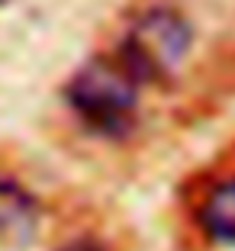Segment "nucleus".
I'll return each instance as SVG.
<instances>
[{
	"instance_id": "nucleus-1",
	"label": "nucleus",
	"mask_w": 235,
	"mask_h": 251,
	"mask_svg": "<svg viewBox=\"0 0 235 251\" xmlns=\"http://www.w3.org/2000/svg\"><path fill=\"white\" fill-rule=\"evenodd\" d=\"M139 84L142 81L123 58H94L68 81L65 100L90 129L103 135H126L139 106Z\"/></svg>"
},
{
	"instance_id": "nucleus-2",
	"label": "nucleus",
	"mask_w": 235,
	"mask_h": 251,
	"mask_svg": "<svg viewBox=\"0 0 235 251\" xmlns=\"http://www.w3.org/2000/svg\"><path fill=\"white\" fill-rule=\"evenodd\" d=\"M193 42L190 23L168 7H155L132 23L123 42V61L135 71L139 81L168 77L187 58Z\"/></svg>"
},
{
	"instance_id": "nucleus-3",
	"label": "nucleus",
	"mask_w": 235,
	"mask_h": 251,
	"mask_svg": "<svg viewBox=\"0 0 235 251\" xmlns=\"http://www.w3.org/2000/svg\"><path fill=\"white\" fill-rule=\"evenodd\" d=\"M39 229V203L16 180L0 177V242L29 245Z\"/></svg>"
},
{
	"instance_id": "nucleus-4",
	"label": "nucleus",
	"mask_w": 235,
	"mask_h": 251,
	"mask_svg": "<svg viewBox=\"0 0 235 251\" xmlns=\"http://www.w3.org/2000/svg\"><path fill=\"white\" fill-rule=\"evenodd\" d=\"M200 222L216 242L235 245V177L222 180L209 190L203 209H200Z\"/></svg>"
},
{
	"instance_id": "nucleus-5",
	"label": "nucleus",
	"mask_w": 235,
	"mask_h": 251,
	"mask_svg": "<svg viewBox=\"0 0 235 251\" xmlns=\"http://www.w3.org/2000/svg\"><path fill=\"white\" fill-rule=\"evenodd\" d=\"M58 251H106V248H103L97 238H87V235H84V238H74V242L61 245Z\"/></svg>"
},
{
	"instance_id": "nucleus-6",
	"label": "nucleus",
	"mask_w": 235,
	"mask_h": 251,
	"mask_svg": "<svg viewBox=\"0 0 235 251\" xmlns=\"http://www.w3.org/2000/svg\"><path fill=\"white\" fill-rule=\"evenodd\" d=\"M0 3H3V0H0Z\"/></svg>"
}]
</instances>
